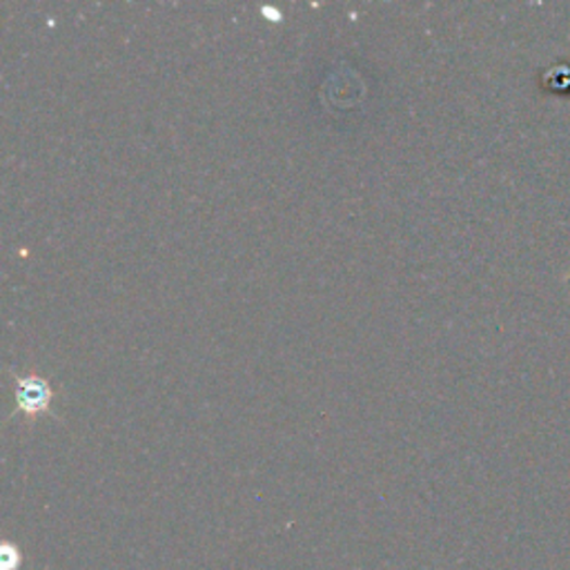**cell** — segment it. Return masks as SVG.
<instances>
[{
    "label": "cell",
    "instance_id": "cell-1",
    "mask_svg": "<svg viewBox=\"0 0 570 570\" xmlns=\"http://www.w3.org/2000/svg\"><path fill=\"white\" fill-rule=\"evenodd\" d=\"M18 395H21V404L32 412L36 408H42L47 399V388L40 382H36V379H29V382H23V391Z\"/></svg>",
    "mask_w": 570,
    "mask_h": 570
}]
</instances>
